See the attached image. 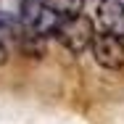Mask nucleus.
I'll use <instances>...</instances> for the list:
<instances>
[{"label":"nucleus","mask_w":124,"mask_h":124,"mask_svg":"<svg viewBox=\"0 0 124 124\" xmlns=\"http://www.w3.org/2000/svg\"><path fill=\"white\" fill-rule=\"evenodd\" d=\"M63 16H58L45 0H24L19 5V24L34 37H55Z\"/></svg>","instance_id":"f257e3e1"},{"label":"nucleus","mask_w":124,"mask_h":124,"mask_svg":"<svg viewBox=\"0 0 124 124\" xmlns=\"http://www.w3.org/2000/svg\"><path fill=\"white\" fill-rule=\"evenodd\" d=\"M90 48H93V58H95L98 66L111 69V71L124 69V40L122 37L103 32V34H95L93 37Z\"/></svg>","instance_id":"7ed1b4c3"},{"label":"nucleus","mask_w":124,"mask_h":124,"mask_svg":"<svg viewBox=\"0 0 124 124\" xmlns=\"http://www.w3.org/2000/svg\"><path fill=\"white\" fill-rule=\"evenodd\" d=\"M45 3H48L58 16H63V19L82 13V5H85V0H45Z\"/></svg>","instance_id":"39448f33"},{"label":"nucleus","mask_w":124,"mask_h":124,"mask_svg":"<svg viewBox=\"0 0 124 124\" xmlns=\"http://www.w3.org/2000/svg\"><path fill=\"white\" fill-rule=\"evenodd\" d=\"M95 13L103 32L124 37V0H100Z\"/></svg>","instance_id":"20e7f679"},{"label":"nucleus","mask_w":124,"mask_h":124,"mask_svg":"<svg viewBox=\"0 0 124 124\" xmlns=\"http://www.w3.org/2000/svg\"><path fill=\"white\" fill-rule=\"evenodd\" d=\"M55 37L61 40V45L69 50V53H85V50L90 48V42H93V37H95V29H93V21L90 19H85V16H69V19H63L61 26H58V32H55Z\"/></svg>","instance_id":"f03ea898"},{"label":"nucleus","mask_w":124,"mask_h":124,"mask_svg":"<svg viewBox=\"0 0 124 124\" xmlns=\"http://www.w3.org/2000/svg\"><path fill=\"white\" fill-rule=\"evenodd\" d=\"M19 34H21V32H19V24H16L8 13L0 11V42L5 45L8 40H19Z\"/></svg>","instance_id":"423d86ee"},{"label":"nucleus","mask_w":124,"mask_h":124,"mask_svg":"<svg viewBox=\"0 0 124 124\" xmlns=\"http://www.w3.org/2000/svg\"><path fill=\"white\" fill-rule=\"evenodd\" d=\"M5 61H8V50H5V45L0 42V66H3Z\"/></svg>","instance_id":"0eeeda50"}]
</instances>
